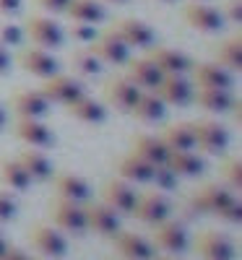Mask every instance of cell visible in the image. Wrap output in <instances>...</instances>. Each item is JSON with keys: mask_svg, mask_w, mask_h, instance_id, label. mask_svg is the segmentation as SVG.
<instances>
[{"mask_svg": "<svg viewBox=\"0 0 242 260\" xmlns=\"http://www.w3.org/2000/svg\"><path fill=\"white\" fill-rule=\"evenodd\" d=\"M16 213H18V206L13 201V195H8L6 190H0V224L13 221Z\"/></svg>", "mask_w": 242, "mask_h": 260, "instance_id": "cell-42", "label": "cell"}, {"mask_svg": "<svg viewBox=\"0 0 242 260\" xmlns=\"http://www.w3.org/2000/svg\"><path fill=\"white\" fill-rule=\"evenodd\" d=\"M11 133L24 146H32V148L55 146V133L50 130V125H45L42 120H34V117H18L11 127Z\"/></svg>", "mask_w": 242, "mask_h": 260, "instance_id": "cell-15", "label": "cell"}, {"mask_svg": "<svg viewBox=\"0 0 242 260\" xmlns=\"http://www.w3.org/2000/svg\"><path fill=\"white\" fill-rule=\"evenodd\" d=\"M29 242L45 257H65V252H68V242H65L63 232L50 224H34L29 229Z\"/></svg>", "mask_w": 242, "mask_h": 260, "instance_id": "cell-14", "label": "cell"}, {"mask_svg": "<svg viewBox=\"0 0 242 260\" xmlns=\"http://www.w3.org/2000/svg\"><path fill=\"white\" fill-rule=\"evenodd\" d=\"M164 164L174 172L177 177H201L206 172V161L190 151H167Z\"/></svg>", "mask_w": 242, "mask_h": 260, "instance_id": "cell-26", "label": "cell"}, {"mask_svg": "<svg viewBox=\"0 0 242 260\" xmlns=\"http://www.w3.org/2000/svg\"><path fill=\"white\" fill-rule=\"evenodd\" d=\"M21 11V0H0V16H13Z\"/></svg>", "mask_w": 242, "mask_h": 260, "instance_id": "cell-46", "label": "cell"}, {"mask_svg": "<svg viewBox=\"0 0 242 260\" xmlns=\"http://www.w3.org/2000/svg\"><path fill=\"white\" fill-rule=\"evenodd\" d=\"M214 62H219L229 73H239L242 71V39L232 37V39L219 42L214 47Z\"/></svg>", "mask_w": 242, "mask_h": 260, "instance_id": "cell-34", "label": "cell"}, {"mask_svg": "<svg viewBox=\"0 0 242 260\" xmlns=\"http://www.w3.org/2000/svg\"><path fill=\"white\" fill-rule=\"evenodd\" d=\"M159 3H174V0H159Z\"/></svg>", "mask_w": 242, "mask_h": 260, "instance_id": "cell-53", "label": "cell"}, {"mask_svg": "<svg viewBox=\"0 0 242 260\" xmlns=\"http://www.w3.org/2000/svg\"><path fill=\"white\" fill-rule=\"evenodd\" d=\"M193 125V138L195 148H201L203 154H224L229 146V130L216 122V120H195Z\"/></svg>", "mask_w": 242, "mask_h": 260, "instance_id": "cell-7", "label": "cell"}, {"mask_svg": "<svg viewBox=\"0 0 242 260\" xmlns=\"http://www.w3.org/2000/svg\"><path fill=\"white\" fill-rule=\"evenodd\" d=\"M222 16H224V21L239 24V21H242V3H239V0H227L224 8H222Z\"/></svg>", "mask_w": 242, "mask_h": 260, "instance_id": "cell-43", "label": "cell"}, {"mask_svg": "<svg viewBox=\"0 0 242 260\" xmlns=\"http://www.w3.org/2000/svg\"><path fill=\"white\" fill-rule=\"evenodd\" d=\"M63 13L68 16V21H81V24H92V26L102 24L107 18L104 6L99 0H71Z\"/></svg>", "mask_w": 242, "mask_h": 260, "instance_id": "cell-29", "label": "cell"}, {"mask_svg": "<svg viewBox=\"0 0 242 260\" xmlns=\"http://www.w3.org/2000/svg\"><path fill=\"white\" fill-rule=\"evenodd\" d=\"M151 260H174V257H151Z\"/></svg>", "mask_w": 242, "mask_h": 260, "instance_id": "cell-52", "label": "cell"}, {"mask_svg": "<svg viewBox=\"0 0 242 260\" xmlns=\"http://www.w3.org/2000/svg\"><path fill=\"white\" fill-rule=\"evenodd\" d=\"M128 115H133V120H138V122H143V125L159 122V120H164V115H167V104H164L157 94H154V91H141L138 99H136V104L130 107Z\"/></svg>", "mask_w": 242, "mask_h": 260, "instance_id": "cell-27", "label": "cell"}, {"mask_svg": "<svg viewBox=\"0 0 242 260\" xmlns=\"http://www.w3.org/2000/svg\"><path fill=\"white\" fill-rule=\"evenodd\" d=\"M16 62L21 71H26L29 76H37V78H47L60 71V65L50 55V50H42V47H21L16 55Z\"/></svg>", "mask_w": 242, "mask_h": 260, "instance_id": "cell-17", "label": "cell"}, {"mask_svg": "<svg viewBox=\"0 0 242 260\" xmlns=\"http://www.w3.org/2000/svg\"><path fill=\"white\" fill-rule=\"evenodd\" d=\"M227 112L232 115V122L239 127V122H242V99H239V96H237V99L232 96V104H229V110H227Z\"/></svg>", "mask_w": 242, "mask_h": 260, "instance_id": "cell-45", "label": "cell"}, {"mask_svg": "<svg viewBox=\"0 0 242 260\" xmlns=\"http://www.w3.org/2000/svg\"><path fill=\"white\" fill-rule=\"evenodd\" d=\"M130 216L143 221V224H148V226H154V224H159V221H164V219L172 216V203H169V198L164 192L146 190V192L136 195V206H133V211H130Z\"/></svg>", "mask_w": 242, "mask_h": 260, "instance_id": "cell-2", "label": "cell"}, {"mask_svg": "<svg viewBox=\"0 0 242 260\" xmlns=\"http://www.w3.org/2000/svg\"><path fill=\"white\" fill-rule=\"evenodd\" d=\"M24 37H29L32 45L42 47V50H57L65 42L63 26L47 16H29L24 24Z\"/></svg>", "mask_w": 242, "mask_h": 260, "instance_id": "cell-5", "label": "cell"}, {"mask_svg": "<svg viewBox=\"0 0 242 260\" xmlns=\"http://www.w3.org/2000/svg\"><path fill=\"white\" fill-rule=\"evenodd\" d=\"M0 260H29V255H26L24 250H18V247H11V245H8V250L0 255Z\"/></svg>", "mask_w": 242, "mask_h": 260, "instance_id": "cell-48", "label": "cell"}, {"mask_svg": "<svg viewBox=\"0 0 242 260\" xmlns=\"http://www.w3.org/2000/svg\"><path fill=\"white\" fill-rule=\"evenodd\" d=\"M136 190L130 187V182H125L123 177H107L99 187V198L104 206H109L117 216H130L136 206Z\"/></svg>", "mask_w": 242, "mask_h": 260, "instance_id": "cell-8", "label": "cell"}, {"mask_svg": "<svg viewBox=\"0 0 242 260\" xmlns=\"http://www.w3.org/2000/svg\"><path fill=\"white\" fill-rule=\"evenodd\" d=\"M52 187H55V198L63 201H73V203H86L92 201V187L83 177L73 175V172H52Z\"/></svg>", "mask_w": 242, "mask_h": 260, "instance_id": "cell-20", "label": "cell"}, {"mask_svg": "<svg viewBox=\"0 0 242 260\" xmlns=\"http://www.w3.org/2000/svg\"><path fill=\"white\" fill-rule=\"evenodd\" d=\"M107 260H112V257H107ZM117 260H125V257H117Z\"/></svg>", "mask_w": 242, "mask_h": 260, "instance_id": "cell-54", "label": "cell"}, {"mask_svg": "<svg viewBox=\"0 0 242 260\" xmlns=\"http://www.w3.org/2000/svg\"><path fill=\"white\" fill-rule=\"evenodd\" d=\"M104 3H112V6H123V3H128V0H104Z\"/></svg>", "mask_w": 242, "mask_h": 260, "instance_id": "cell-51", "label": "cell"}, {"mask_svg": "<svg viewBox=\"0 0 242 260\" xmlns=\"http://www.w3.org/2000/svg\"><path fill=\"white\" fill-rule=\"evenodd\" d=\"M112 240H115L117 255H123L125 260H151V257H154V245L146 240L143 234L123 232V229H120Z\"/></svg>", "mask_w": 242, "mask_h": 260, "instance_id": "cell-24", "label": "cell"}, {"mask_svg": "<svg viewBox=\"0 0 242 260\" xmlns=\"http://www.w3.org/2000/svg\"><path fill=\"white\" fill-rule=\"evenodd\" d=\"M154 94L167 107H188L193 102V83L185 76H162Z\"/></svg>", "mask_w": 242, "mask_h": 260, "instance_id": "cell-22", "label": "cell"}, {"mask_svg": "<svg viewBox=\"0 0 242 260\" xmlns=\"http://www.w3.org/2000/svg\"><path fill=\"white\" fill-rule=\"evenodd\" d=\"M50 221L55 224V229L68 232V234H83L86 232V221H83V206L73 203V201H63L55 198L50 203Z\"/></svg>", "mask_w": 242, "mask_h": 260, "instance_id": "cell-12", "label": "cell"}, {"mask_svg": "<svg viewBox=\"0 0 242 260\" xmlns=\"http://www.w3.org/2000/svg\"><path fill=\"white\" fill-rule=\"evenodd\" d=\"M34 3H37L42 11H47V13H63L65 6H68L71 0H34Z\"/></svg>", "mask_w": 242, "mask_h": 260, "instance_id": "cell-44", "label": "cell"}, {"mask_svg": "<svg viewBox=\"0 0 242 260\" xmlns=\"http://www.w3.org/2000/svg\"><path fill=\"white\" fill-rule=\"evenodd\" d=\"M8 125V112H6V107H3V102H0V130H3Z\"/></svg>", "mask_w": 242, "mask_h": 260, "instance_id": "cell-49", "label": "cell"}, {"mask_svg": "<svg viewBox=\"0 0 242 260\" xmlns=\"http://www.w3.org/2000/svg\"><path fill=\"white\" fill-rule=\"evenodd\" d=\"M193 250L201 260H232L234 257V242L224 232H216V229L195 232Z\"/></svg>", "mask_w": 242, "mask_h": 260, "instance_id": "cell-4", "label": "cell"}, {"mask_svg": "<svg viewBox=\"0 0 242 260\" xmlns=\"http://www.w3.org/2000/svg\"><path fill=\"white\" fill-rule=\"evenodd\" d=\"M16 161L26 169V175L32 177V182H47L52 177V172H55L50 156H45L39 148H32V146L21 148L16 154Z\"/></svg>", "mask_w": 242, "mask_h": 260, "instance_id": "cell-25", "label": "cell"}, {"mask_svg": "<svg viewBox=\"0 0 242 260\" xmlns=\"http://www.w3.org/2000/svg\"><path fill=\"white\" fill-rule=\"evenodd\" d=\"M83 206V221H86V232H94L99 237H115L120 232V216L104 206V203H94L86 201Z\"/></svg>", "mask_w": 242, "mask_h": 260, "instance_id": "cell-11", "label": "cell"}, {"mask_svg": "<svg viewBox=\"0 0 242 260\" xmlns=\"http://www.w3.org/2000/svg\"><path fill=\"white\" fill-rule=\"evenodd\" d=\"M6 250H8V240H6V237H3V234H0V255H3Z\"/></svg>", "mask_w": 242, "mask_h": 260, "instance_id": "cell-50", "label": "cell"}, {"mask_svg": "<svg viewBox=\"0 0 242 260\" xmlns=\"http://www.w3.org/2000/svg\"><path fill=\"white\" fill-rule=\"evenodd\" d=\"M138 94H141V89L130 83L125 76H112V78H107L104 86H102L104 104L112 107V110H117V112H130V107L136 104Z\"/></svg>", "mask_w": 242, "mask_h": 260, "instance_id": "cell-13", "label": "cell"}, {"mask_svg": "<svg viewBox=\"0 0 242 260\" xmlns=\"http://www.w3.org/2000/svg\"><path fill=\"white\" fill-rule=\"evenodd\" d=\"M71 68L78 76H97L102 71V62H99V57L89 47H81V50L71 52Z\"/></svg>", "mask_w": 242, "mask_h": 260, "instance_id": "cell-36", "label": "cell"}, {"mask_svg": "<svg viewBox=\"0 0 242 260\" xmlns=\"http://www.w3.org/2000/svg\"><path fill=\"white\" fill-rule=\"evenodd\" d=\"M39 94L45 96L50 104H63L68 107L71 102H76L78 96L86 94L83 83L73 76H63V73H52L47 78H42V86H39Z\"/></svg>", "mask_w": 242, "mask_h": 260, "instance_id": "cell-3", "label": "cell"}, {"mask_svg": "<svg viewBox=\"0 0 242 260\" xmlns=\"http://www.w3.org/2000/svg\"><path fill=\"white\" fill-rule=\"evenodd\" d=\"M125 65H128V68H125V78L133 86H138L141 91H154V89H157V83L162 81L159 68L148 57H128Z\"/></svg>", "mask_w": 242, "mask_h": 260, "instance_id": "cell-23", "label": "cell"}, {"mask_svg": "<svg viewBox=\"0 0 242 260\" xmlns=\"http://www.w3.org/2000/svg\"><path fill=\"white\" fill-rule=\"evenodd\" d=\"M154 250H162V252H172V255H177V252H185L188 245H190V237L185 232V226L180 221H174V219H164L159 224H154L151 226V240Z\"/></svg>", "mask_w": 242, "mask_h": 260, "instance_id": "cell-6", "label": "cell"}, {"mask_svg": "<svg viewBox=\"0 0 242 260\" xmlns=\"http://www.w3.org/2000/svg\"><path fill=\"white\" fill-rule=\"evenodd\" d=\"M183 21L193 31H201V34H216L224 26L222 11H216L214 6H206L203 0H193V3L183 6Z\"/></svg>", "mask_w": 242, "mask_h": 260, "instance_id": "cell-9", "label": "cell"}, {"mask_svg": "<svg viewBox=\"0 0 242 260\" xmlns=\"http://www.w3.org/2000/svg\"><path fill=\"white\" fill-rule=\"evenodd\" d=\"M188 73L195 89H232V73L219 62H193Z\"/></svg>", "mask_w": 242, "mask_h": 260, "instance_id": "cell-19", "label": "cell"}, {"mask_svg": "<svg viewBox=\"0 0 242 260\" xmlns=\"http://www.w3.org/2000/svg\"><path fill=\"white\" fill-rule=\"evenodd\" d=\"M151 172H154V164L143 161L141 156H136L133 151L117 161V177H123L125 182H138V185H146L151 180Z\"/></svg>", "mask_w": 242, "mask_h": 260, "instance_id": "cell-31", "label": "cell"}, {"mask_svg": "<svg viewBox=\"0 0 242 260\" xmlns=\"http://www.w3.org/2000/svg\"><path fill=\"white\" fill-rule=\"evenodd\" d=\"M232 198H234V192L227 185L208 182V185H201L198 190H193V192L185 195L183 211L188 216H214L219 208H224Z\"/></svg>", "mask_w": 242, "mask_h": 260, "instance_id": "cell-1", "label": "cell"}, {"mask_svg": "<svg viewBox=\"0 0 242 260\" xmlns=\"http://www.w3.org/2000/svg\"><path fill=\"white\" fill-rule=\"evenodd\" d=\"M130 151H133L136 156H141L143 161L148 164H164L167 159V146L162 143L159 136H148V133H141L133 138V143H130Z\"/></svg>", "mask_w": 242, "mask_h": 260, "instance_id": "cell-30", "label": "cell"}, {"mask_svg": "<svg viewBox=\"0 0 242 260\" xmlns=\"http://www.w3.org/2000/svg\"><path fill=\"white\" fill-rule=\"evenodd\" d=\"M29 260H32V257H29Z\"/></svg>", "mask_w": 242, "mask_h": 260, "instance_id": "cell-55", "label": "cell"}, {"mask_svg": "<svg viewBox=\"0 0 242 260\" xmlns=\"http://www.w3.org/2000/svg\"><path fill=\"white\" fill-rule=\"evenodd\" d=\"M148 182L154 185V190L169 192V190H177L180 177L174 175V172H172L167 164H157V167H154V172H151V180H148Z\"/></svg>", "mask_w": 242, "mask_h": 260, "instance_id": "cell-38", "label": "cell"}, {"mask_svg": "<svg viewBox=\"0 0 242 260\" xmlns=\"http://www.w3.org/2000/svg\"><path fill=\"white\" fill-rule=\"evenodd\" d=\"M222 180L227 182V187L234 192H239V187H242V159L237 156V154H232V156H227L224 161H222Z\"/></svg>", "mask_w": 242, "mask_h": 260, "instance_id": "cell-37", "label": "cell"}, {"mask_svg": "<svg viewBox=\"0 0 242 260\" xmlns=\"http://www.w3.org/2000/svg\"><path fill=\"white\" fill-rule=\"evenodd\" d=\"M193 102L206 112L224 115L232 104V94H229V89H195L193 86Z\"/></svg>", "mask_w": 242, "mask_h": 260, "instance_id": "cell-32", "label": "cell"}, {"mask_svg": "<svg viewBox=\"0 0 242 260\" xmlns=\"http://www.w3.org/2000/svg\"><path fill=\"white\" fill-rule=\"evenodd\" d=\"M11 62H13V57H11L8 47L0 45V76H6V73L11 71Z\"/></svg>", "mask_w": 242, "mask_h": 260, "instance_id": "cell-47", "label": "cell"}, {"mask_svg": "<svg viewBox=\"0 0 242 260\" xmlns=\"http://www.w3.org/2000/svg\"><path fill=\"white\" fill-rule=\"evenodd\" d=\"M214 216H216L219 221H227V224H239V221H242V206H239V201H237V198H232L224 208H219Z\"/></svg>", "mask_w": 242, "mask_h": 260, "instance_id": "cell-40", "label": "cell"}, {"mask_svg": "<svg viewBox=\"0 0 242 260\" xmlns=\"http://www.w3.org/2000/svg\"><path fill=\"white\" fill-rule=\"evenodd\" d=\"M68 34H71V39L83 42V45H89V42L97 37V26H92V24H81V21H71Z\"/></svg>", "mask_w": 242, "mask_h": 260, "instance_id": "cell-41", "label": "cell"}, {"mask_svg": "<svg viewBox=\"0 0 242 260\" xmlns=\"http://www.w3.org/2000/svg\"><path fill=\"white\" fill-rule=\"evenodd\" d=\"M0 182H3L6 187H11V190L24 192V190H29L32 177L26 175V169L16 161V156H13V159L0 156Z\"/></svg>", "mask_w": 242, "mask_h": 260, "instance_id": "cell-35", "label": "cell"}, {"mask_svg": "<svg viewBox=\"0 0 242 260\" xmlns=\"http://www.w3.org/2000/svg\"><path fill=\"white\" fill-rule=\"evenodd\" d=\"M68 115L73 117V120H78V122H89V125H99V122H104L107 120V104L104 102H97V99H92V96H78L76 102H71L68 107Z\"/></svg>", "mask_w": 242, "mask_h": 260, "instance_id": "cell-28", "label": "cell"}, {"mask_svg": "<svg viewBox=\"0 0 242 260\" xmlns=\"http://www.w3.org/2000/svg\"><path fill=\"white\" fill-rule=\"evenodd\" d=\"M159 138L167 146V151H190V148H195L193 125L190 122H172V125H167Z\"/></svg>", "mask_w": 242, "mask_h": 260, "instance_id": "cell-33", "label": "cell"}, {"mask_svg": "<svg viewBox=\"0 0 242 260\" xmlns=\"http://www.w3.org/2000/svg\"><path fill=\"white\" fill-rule=\"evenodd\" d=\"M21 42H24V29L16 24H0V45L18 47Z\"/></svg>", "mask_w": 242, "mask_h": 260, "instance_id": "cell-39", "label": "cell"}, {"mask_svg": "<svg viewBox=\"0 0 242 260\" xmlns=\"http://www.w3.org/2000/svg\"><path fill=\"white\" fill-rule=\"evenodd\" d=\"M146 57L157 65L162 76H185L190 71V65H193V60L185 52L174 50V47H157V45H151V47H146Z\"/></svg>", "mask_w": 242, "mask_h": 260, "instance_id": "cell-18", "label": "cell"}, {"mask_svg": "<svg viewBox=\"0 0 242 260\" xmlns=\"http://www.w3.org/2000/svg\"><path fill=\"white\" fill-rule=\"evenodd\" d=\"M112 31L125 42L128 47H138V50L151 47V45H154V39H157V34H154V29L146 24V21L133 18V16L112 21Z\"/></svg>", "mask_w": 242, "mask_h": 260, "instance_id": "cell-16", "label": "cell"}, {"mask_svg": "<svg viewBox=\"0 0 242 260\" xmlns=\"http://www.w3.org/2000/svg\"><path fill=\"white\" fill-rule=\"evenodd\" d=\"M89 50L99 57V62L109 65H125V60L130 57V47L112 31V26L97 31V37L89 42Z\"/></svg>", "mask_w": 242, "mask_h": 260, "instance_id": "cell-10", "label": "cell"}, {"mask_svg": "<svg viewBox=\"0 0 242 260\" xmlns=\"http://www.w3.org/2000/svg\"><path fill=\"white\" fill-rule=\"evenodd\" d=\"M8 107L13 110L16 117H34V120H42L50 112V102L39 94V89L13 91L11 99H8Z\"/></svg>", "mask_w": 242, "mask_h": 260, "instance_id": "cell-21", "label": "cell"}]
</instances>
